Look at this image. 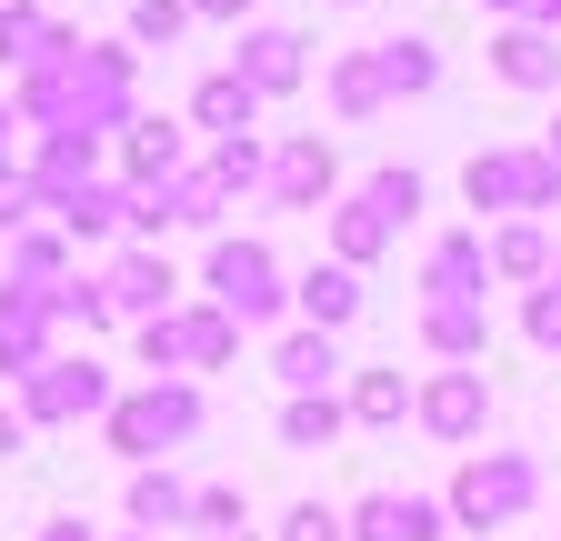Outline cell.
Listing matches in <instances>:
<instances>
[{
    "mask_svg": "<svg viewBox=\"0 0 561 541\" xmlns=\"http://www.w3.org/2000/svg\"><path fill=\"white\" fill-rule=\"evenodd\" d=\"M101 431H111V451H121L130 471H151L161 451H181V441L201 431V391H191V381H140V391H121L111 412H101Z\"/></svg>",
    "mask_w": 561,
    "mask_h": 541,
    "instance_id": "1",
    "label": "cell"
},
{
    "mask_svg": "<svg viewBox=\"0 0 561 541\" xmlns=\"http://www.w3.org/2000/svg\"><path fill=\"white\" fill-rule=\"evenodd\" d=\"M201 291H210V311H221L231 331H251V321H271L280 301H291V281H280V261H271V241H241V231L210 241Z\"/></svg>",
    "mask_w": 561,
    "mask_h": 541,
    "instance_id": "2",
    "label": "cell"
},
{
    "mask_svg": "<svg viewBox=\"0 0 561 541\" xmlns=\"http://www.w3.org/2000/svg\"><path fill=\"white\" fill-rule=\"evenodd\" d=\"M531 492H541V471L522 461V451H481V461H461V482H451V521L461 531H502V521H522L531 511Z\"/></svg>",
    "mask_w": 561,
    "mask_h": 541,
    "instance_id": "3",
    "label": "cell"
},
{
    "mask_svg": "<svg viewBox=\"0 0 561 541\" xmlns=\"http://www.w3.org/2000/svg\"><path fill=\"white\" fill-rule=\"evenodd\" d=\"M111 371L91 361V352H50L31 381H21V422H101L111 412Z\"/></svg>",
    "mask_w": 561,
    "mask_h": 541,
    "instance_id": "4",
    "label": "cell"
},
{
    "mask_svg": "<svg viewBox=\"0 0 561 541\" xmlns=\"http://www.w3.org/2000/svg\"><path fill=\"white\" fill-rule=\"evenodd\" d=\"M461 191H471V211H551L561 200V171L541 161V151H471V171H461Z\"/></svg>",
    "mask_w": 561,
    "mask_h": 541,
    "instance_id": "5",
    "label": "cell"
},
{
    "mask_svg": "<svg viewBox=\"0 0 561 541\" xmlns=\"http://www.w3.org/2000/svg\"><path fill=\"white\" fill-rule=\"evenodd\" d=\"M50 352H60V311H50V291L0 281V381H31Z\"/></svg>",
    "mask_w": 561,
    "mask_h": 541,
    "instance_id": "6",
    "label": "cell"
},
{
    "mask_svg": "<svg viewBox=\"0 0 561 541\" xmlns=\"http://www.w3.org/2000/svg\"><path fill=\"white\" fill-rule=\"evenodd\" d=\"M411 422L432 431V441H471L481 422H491V381H481V361L471 371H432L411 391Z\"/></svg>",
    "mask_w": 561,
    "mask_h": 541,
    "instance_id": "7",
    "label": "cell"
},
{
    "mask_svg": "<svg viewBox=\"0 0 561 541\" xmlns=\"http://www.w3.org/2000/svg\"><path fill=\"white\" fill-rule=\"evenodd\" d=\"M171 291H181V270L161 261V251H111V270H101V301H111V321H161L171 311Z\"/></svg>",
    "mask_w": 561,
    "mask_h": 541,
    "instance_id": "8",
    "label": "cell"
},
{
    "mask_svg": "<svg viewBox=\"0 0 561 541\" xmlns=\"http://www.w3.org/2000/svg\"><path fill=\"white\" fill-rule=\"evenodd\" d=\"M331 181H341V151L321 141V130H291V141L271 151V181H261V191L280 200V211H321Z\"/></svg>",
    "mask_w": 561,
    "mask_h": 541,
    "instance_id": "9",
    "label": "cell"
},
{
    "mask_svg": "<svg viewBox=\"0 0 561 541\" xmlns=\"http://www.w3.org/2000/svg\"><path fill=\"white\" fill-rule=\"evenodd\" d=\"M421 352H432L442 371H471L491 352V311L481 301H421Z\"/></svg>",
    "mask_w": 561,
    "mask_h": 541,
    "instance_id": "10",
    "label": "cell"
},
{
    "mask_svg": "<svg viewBox=\"0 0 561 541\" xmlns=\"http://www.w3.org/2000/svg\"><path fill=\"white\" fill-rule=\"evenodd\" d=\"M301 50H311L301 31H241V60H231V71L251 81V101H271V91H301V71H311Z\"/></svg>",
    "mask_w": 561,
    "mask_h": 541,
    "instance_id": "11",
    "label": "cell"
},
{
    "mask_svg": "<svg viewBox=\"0 0 561 541\" xmlns=\"http://www.w3.org/2000/svg\"><path fill=\"white\" fill-rule=\"evenodd\" d=\"M81 181H101V141H91V130H41V161H31L41 211H50V200H70Z\"/></svg>",
    "mask_w": 561,
    "mask_h": 541,
    "instance_id": "12",
    "label": "cell"
},
{
    "mask_svg": "<svg viewBox=\"0 0 561 541\" xmlns=\"http://www.w3.org/2000/svg\"><path fill=\"white\" fill-rule=\"evenodd\" d=\"M481 281H491V241L481 231L432 241V261H421V291H432V301H481Z\"/></svg>",
    "mask_w": 561,
    "mask_h": 541,
    "instance_id": "13",
    "label": "cell"
},
{
    "mask_svg": "<svg viewBox=\"0 0 561 541\" xmlns=\"http://www.w3.org/2000/svg\"><path fill=\"white\" fill-rule=\"evenodd\" d=\"M121 221H130V191H121V181H81L70 200H50V231H60L70 251H81V241H111Z\"/></svg>",
    "mask_w": 561,
    "mask_h": 541,
    "instance_id": "14",
    "label": "cell"
},
{
    "mask_svg": "<svg viewBox=\"0 0 561 541\" xmlns=\"http://www.w3.org/2000/svg\"><path fill=\"white\" fill-rule=\"evenodd\" d=\"M181 161H191L181 120H130V130H121V171H130V191H161V181H181Z\"/></svg>",
    "mask_w": 561,
    "mask_h": 541,
    "instance_id": "15",
    "label": "cell"
},
{
    "mask_svg": "<svg viewBox=\"0 0 561 541\" xmlns=\"http://www.w3.org/2000/svg\"><path fill=\"white\" fill-rule=\"evenodd\" d=\"M291 301H301V321H311V331H341V321H362V270L311 261L301 281H291Z\"/></svg>",
    "mask_w": 561,
    "mask_h": 541,
    "instance_id": "16",
    "label": "cell"
},
{
    "mask_svg": "<svg viewBox=\"0 0 561 541\" xmlns=\"http://www.w3.org/2000/svg\"><path fill=\"white\" fill-rule=\"evenodd\" d=\"M191 120L210 130V141H251V120H261V101H251V81H241V71H210V81L191 91Z\"/></svg>",
    "mask_w": 561,
    "mask_h": 541,
    "instance_id": "17",
    "label": "cell"
},
{
    "mask_svg": "<svg viewBox=\"0 0 561 541\" xmlns=\"http://www.w3.org/2000/svg\"><path fill=\"white\" fill-rule=\"evenodd\" d=\"M271 371H280V391H291V401H311V391L341 381V342H331V331H291V342L271 352Z\"/></svg>",
    "mask_w": 561,
    "mask_h": 541,
    "instance_id": "18",
    "label": "cell"
},
{
    "mask_svg": "<svg viewBox=\"0 0 561 541\" xmlns=\"http://www.w3.org/2000/svg\"><path fill=\"white\" fill-rule=\"evenodd\" d=\"M491 71H502L512 91H551V81H561V50H551L541 31H522V21H512L502 41H491Z\"/></svg>",
    "mask_w": 561,
    "mask_h": 541,
    "instance_id": "19",
    "label": "cell"
},
{
    "mask_svg": "<svg viewBox=\"0 0 561 541\" xmlns=\"http://www.w3.org/2000/svg\"><path fill=\"white\" fill-rule=\"evenodd\" d=\"M371 60H381V91H391V101H421V91L442 81V50L421 41V31H411V41H371Z\"/></svg>",
    "mask_w": 561,
    "mask_h": 541,
    "instance_id": "20",
    "label": "cell"
},
{
    "mask_svg": "<svg viewBox=\"0 0 561 541\" xmlns=\"http://www.w3.org/2000/svg\"><path fill=\"white\" fill-rule=\"evenodd\" d=\"M491 281H551V231L541 221H502L491 231Z\"/></svg>",
    "mask_w": 561,
    "mask_h": 541,
    "instance_id": "21",
    "label": "cell"
},
{
    "mask_svg": "<svg viewBox=\"0 0 561 541\" xmlns=\"http://www.w3.org/2000/svg\"><path fill=\"white\" fill-rule=\"evenodd\" d=\"M130 521H140V531H181V521H191V482H181V471H161V461L130 471Z\"/></svg>",
    "mask_w": 561,
    "mask_h": 541,
    "instance_id": "22",
    "label": "cell"
},
{
    "mask_svg": "<svg viewBox=\"0 0 561 541\" xmlns=\"http://www.w3.org/2000/svg\"><path fill=\"white\" fill-rule=\"evenodd\" d=\"M391 241H401V231H391V221L371 211V200H341V211H331V261H341V270H362V261H381Z\"/></svg>",
    "mask_w": 561,
    "mask_h": 541,
    "instance_id": "23",
    "label": "cell"
},
{
    "mask_svg": "<svg viewBox=\"0 0 561 541\" xmlns=\"http://www.w3.org/2000/svg\"><path fill=\"white\" fill-rule=\"evenodd\" d=\"M171 331H181V371H221V361L241 352V331L210 311V301H201V311H171Z\"/></svg>",
    "mask_w": 561,
    "mask_h": 541,
    "instance_id": "24",
    "label": "cell"
},
{
    "mask_svg": "<svg viewBox=\"0 0 561 541\" xmlns=\"http://www.w3.org/2000/svg\"><path fill=\"white\" fill-rule=\"evenodd\" d=\"M381 101H391V91H381V60H371V50H341V60H331V111H341V120H371Z\"/></svg>",
    "mask_w": 561,
    "mask_h": 541,
    "instance_id": "25",
    "label": "cell"
},
{
    "mask_svg": "<svg viewBox=\"0 0 561 541\" xmlns=\"http://www.w3.org/2000/svg\"><path fill=\"white\" fill-rule=\"evenodd\" d=\"M11 281H21V291H60V281H70V241H60V231H21V241H11Z\"/></svg>",
    "mask_w": 561,
    "mask_h": 541,
    "instance_id": "26",
    "label": "cell"
},
{
    "mask_svg": "<svg viewBox=\"0 0 561 541\" xmlns=\"http://www.w3.org/2000/svg\"><path fill=\"white\" fill-rule=\"evenodd\" d=\"M341 431H351V412H341L331 391H311V401H291V412H280V441H291V451H331Z\"/></svg>",
    "mask_w": 561,
    "mask_h": 541,
    "instance_id": "27",
    "label": "cell"
},
{
    "mask_svg": "<svg viewBox=\"0 0 561 541\" xmlns=\"http://www.w3.org/2000/svg\"><path fill=\"white\" fill-rule=\"evenodd\" d=\"M341 412H351V422H371V431H391V422L411 412V381H401V371H362V381H351V401H341Z\"/></svg>",
    "mask_w": 561,
    "mask_h": 541,
    "instance_id": "28",
    "label": "cell"
},
{
    "mask_svg": "<svg viewBox=\"0 0 561 541\" xmlns=\"http://www.w3.org/2000/svg\"><path fill=\"white\" fill-rule=\"evenodd\" d=\"M41 41H50V11H41V0H11V11H0V60H11V71H31Z\"/></svg>",
    "mask_w": 561,
    "mask_h": 541,
    "instance_id": "29",
    "label": "cell"
},
{
    "mask_svg": "<svg viewBox=\"0 0 561 541\" xmlns=\"http://www.w3.org/2000/svg\"><path fill=\"white\" fill-rule=\"evenodd\" d=\"M191 31V0H130V50H171Z\"/></svg>",
    "mask_w": 561,
    "mask_h": 541,
    "instance_id": "30",
    "label": "cell"
},
{
    "mask_svg": "<svg viewBox=\"0 0 561 541\" xmlns=\"http://www.w3.org/2000/svg\"><path fill=\"white\" fill-rule=\"evenodd\" d=\"M210 181H221V191H261L271 181V151L261 141H210Z\"/></svg>",
    "mask_w": 561,
    "mask_h": 541,
    "instance_id": "31",
    "label": "cell"
},
{
    "mask_svg": "<svg viewBox=\"0 0 561 541\" xmlns=\"http://www.w3.org/2000/svg\"><path fill=\"white\" fill-rule=\"evenodd\" d=\"M50 311H60V331H81V342H91V331H111L101 281H60V291H50Z\"/></svg>",
    "mask_w": 561,
    "mask_h": 541,
    "instance_id": "32",
    "label": "cell"
},
{
    "mask_svg": "<svg viewBox=\"0 0 561 541\" xmlns=\"http://www.w3.org/2000/svg\"><path fill=\"white\" fill-rule=\"evenodd\" d=\"M191 531H210V541H241V531H251L241 492H221V482H210V492H191Z\"/></svg>",
    "mask_w": 561,
    "mask_h": 541,
    "instance_id": "33",
    "label": "cell"
},
{
    "mask_svg": "<svg viewBox=\"0 0 561 541\" xmlns=\"http://www.w3.org/2000/svg\"><path fill=\"white\" fill-rule=\"evenodd\" d=\"M362 200H371V211L401 231V221L421 211V171H371V181H362Z\"/></svg>",
    "mask_w": 561,
    "mask_h": 541,
    "instance_id": "34",
    "label": "cell"
},
{
    "mask_svg": "<svg viewBox=\"0 0 561 541\" xmlns=\"http://www.w3.org/2000/svg\"><path fill=\"white\" fill-rule=\"evenodd\" d=\"M31 221H41V191H31V171L11 161V171H0V241H21Z\"/></svg>",
    "mask_w": 561,
    "mask_h": 541,
    "instance_id": "35",
    "label": "cell"
},
{
    "mask_svg": "<svg viewBox=\"0 0 561 541\" xmlns=\"http://www.w3.org/2000/svg\"><path fill=\"white\" fill-rule=\"evenodd\" d=\"M280 541H341V511L331 502H291L280 511Z\"/></svg>",
    "mask_w": 561,
    "mask_h": 541,
    "instance_id": "36",
    "label": "cell"
},
{
    "mask_svg": "<svg viewBox=\"0 0 561 541\" xmlns=\"http://www.w3.org/2000/svg\"><path fill=\"white\" fill-rule=\"evenodd\" d=\"M522 331H531V352H561V291H551V281L531 291V311H522Z\"/></svg>",
    "mask_w": 561,
    "mask_h": 541,
    "instance_id": "37",
    "label": "cell"
},
{
    "mask_svg": "<svg viewBox=\"0 0 561 541\" xmlns=\"http://www.w3.org/2000/svg\"><path fill=\"white\" fill-rule=\"evenodd\" d=\"M140 361H151V371H181V331H171V311L140 321Z\"/></svg>",
    "mask_w": 561,
    "mask_h": 541,
    "instance_id": "38",
    "label": "cell"
},
{
    "mask_svg": "<svg viewBox=\"0 0 561 541\" xmlns=\"http://www.w3.org/2000/svg\"><path fill=\"white\" fill-rule=\"evenodd\" d=\"M21 441H31V422H21V401H0V461H11Z\"/></svg>",
    "mask_w": 561,
    "mask_h": 541,
    "instance_id": "39",
    "label": "cell"
},
{
    "mask_svg": "<svg viewBox=\"0 0 561 541\" xmlns=\"http://www.w3.org/2000/svg\"><path fill=\"white\" fill-rule=\"evenodd\" d=\"M191 21H251V0H191Z\"/></svg>",
    "mask_w": 561,
    "mask_h": 541,
    "instance_id": "40",
    "label": "cell"
},
{
    "mask_svg": "<svg viewBox=\"0 0 561 541\" xmlns=\"http://www.w3.org/2000/svg\"><path fill=\"white\" fill-rule=\"evenodd\" d=\"M11 141H21V111L0 101V171H11Z\"/></svg>",
    "mask_w": 561,
    "mask_h": 541,
    "instance_id": "41",
    "label": "cell"
},
{
    "mask_svg": "<svg viewBox=\"0 0 561 541\" xmlns=\"http://www.w3.org/2000/svg\"><path fill=\"white\" fill-rule=\"evenodd\" d=\"M41 541H101V531H81V521H50V531H41Z\"/></svg>",
    "mask_w": 561,
    "mask_h": 541,
    "instance_id": "42",
    "label": "cell"
},
{
    "mask_svg": "<svg viewBox=\"0 0 561 541\" xmlns=\"http://www.w3.org/2000/svg\"><path fill=\"white\" fill-rule=\"evenodd\" d=\"M541 161H551V171H561V120H551V130H541Z\"/></svg>",
    "mask_w": 561,
    "mask_h": 541,
    "instance_id": "43",
    "label": "cell"
},
{
    "mask_svg": "<svg viewBox=\"0 0 561 541\" xmlns=\"http://www.w3.org/2000/svg\"><path fill=\"white\" fill-rule=\"evenodd\" d=\"M481 11H522V0H481Z\"/></svg>",
    "mask_w": 561,
    "mask_h": 541,
    "instance_id": "44",
    "label": "cell"
},
{
    "mask_svg": "<svg viewBox=\"0 0 561 541\" xmlns=\"http://www.w3.org/2000/svg\"><path fill=\"white\" fill-rule=\"evenodd\" d=\"M551 291H561V261H551Z\"/></svg>",
    "mask_w": 561,
    "mask_h": 541,
    "instance_id": "45",
    "label": "cell"
},
{
    "mask_svg": "<svg viewBox=\"0 0 561 541\" xmlns=\"http://www.w3.org/2000/svg\"><path fill=\"white\" fill-rule=\"evenodd\" d=\"M121 541H151V531H121Z\"/></svg>",
    "mask_w": 561,
    "mask_h": 541,
    "instance_id": "46",
    "label": "cell"
},
{
    "mask_svg": "<svg viewBox=\"0 0 561 541\" xmlns=\"http://www.w3.org/2000/svg\"><path fill=\"white\" fill-rule=\"evenodd\" d=\"M0 11H11V0H0Z\"/></svg>",
    "mask_w": 561,
    "mask_h": 541,
    "instance_id": "47",
    "label": "cell"
}]
</instances>
